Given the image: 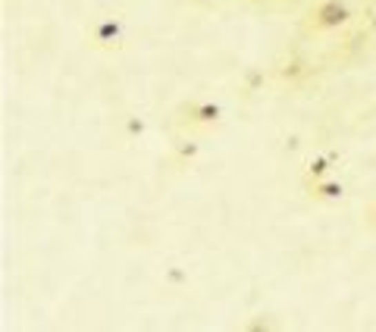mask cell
<instances>
[{"label":"cell","instance_id":"6da1fadb","mask_svg":"<svg viewBox=\"0 0 376 332\" xmlns=\"http://www.w3.org/2000/svg\"><path fill=\"white\" fill-rule=\"evenodd\" d=\"M348 19H351V7L345 0H323V3H317V7L310 10L308 26L314 28V32H333V28L345 26Z\"/></svg>","mask_w":376,"mask_h":332},{"label":"cell","instance_id":"7a4b0ae2","mask_svg":"<svg viewBox=\"0 0 376 332\" xmlns=\"http://www.w3.org/2000/svg\"><path fill=\"white\" fill-rule=\"evenodd\" d=\"M219 113H223V110H219L217 104H210V101L188 107V119H192V122H217Z\"/></svg>","mask_w":376,"mask_h":332},{"label":"cell","instance_id":"3957f363","mask_svg":"<svg viewBox=\"0 0 376 332\" xmlns=\"http://www.w3.org/2000/svg\"><path fill=\"white\" fill-rule=\"evenodd\" d=\"M342 195V185L339 182H320L314 185V197H339Z\"/></svg>","mask_w":376,"mask_h":332},{"label":"cell","instance_id":"277c9868","mask_svg":"<svg viewBox=\"0 0 376 332\" xmlns=\"http://www.w3.org/2000/svg\"><path fill=\"white\" fill-rule=\"evenodd\" d=\"M97 35H101V41L117 38V35H119V26H117V22H103V26H101V32H97Z\"/></svg>","mask_w":376,"mask_h":332}]
</instances>
